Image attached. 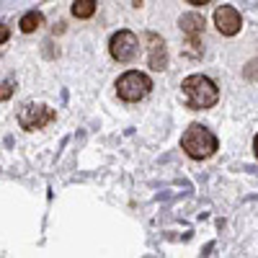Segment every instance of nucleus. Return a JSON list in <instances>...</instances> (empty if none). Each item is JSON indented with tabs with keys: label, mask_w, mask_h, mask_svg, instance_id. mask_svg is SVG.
Returning <instances> with one entry per match:
<instances>
[{
	"label": "nucleus",
	"mask_w": 258,
	"mask_h": 258,
	"mask_svg": "<svg viewBox=\"0 0 258 258\" xmlns=\"http://www.w3.org/2000/svg\"><path fill=\"white\" fill-rule=\"evenodd\" d=\"M147 41L153 47H150V68L153 70H165V44H163V39H158L155 34H150Z\"/></svg>",
	"instance_id": "nucleus-7"
},
{
	"label": "nucleus",
	"mask_w": 258,
	"mask_h": 258,
	"mask_svg": "<svg viewBox=\"0 0 258 258\" xmlns=\"http://www.w3.org/2000/svg\"><path fill=\"white\" fill-rule=\"evenodd\" d=\"M13 80L11 78H6V75H0V101H8L11 96H13Z\"/></svg>",
	"instance_id": "nucleus-11"
},
{
	"label": "nucleus",
	"mask_w": 258,
	"mask_h": 258,
	"mask_svg": "<svg viewBox=\"0 0 258 258\" xmlns=\"http://www.w3.org/2000/svg\"><path fill=\"white\" fill-rule=\"evenodd\" d=\"M253 150H255V155H258V135H255V140H253Z\"/></svg>",
	"instance_id": "nucleus-14"
},
{
	"label": "nucleus",
	"mask_w": 258,
	"mask_h": 258,
	"mask_svg": "<svg viewBox=\"0 0 258 258\" xmlns=\"http://www.w3.org/2000/svg\"><path fill=\"white\" fill-rule=\"evenodd\" d=\"M214 26H217V31L222 36H235L243 26V18L232 6H222V8L214 11Z\"/></svg>",
	"instance_id": "nucleus-6"
},
{
	"label": "nucleus",
	"mask_w": 258,
	"mask_h": 258,
	"mask_svg": "<svg viewBox=\"0 0 258 258\" xmlns=\"http://www.w3.org/2000/svg\"><path fill=\"white\" fill-rule=\"evenodd\" d=\"M181 88H183L186 103L191 109H209V106H214L220 98L217 85H214V80H209L207 75H188L181 83Z\"/></svg>",
	"instance_id": "nucleus-1"
},
{
	"label": "nucleus",
	"mask_w": 258,
	"mask_h": 258,
	"mask_svg": "<svg viewBox=\"0 0 258 258\" xmlns=\"http://www.w3.org/2000/svg\"><path fill=\"white\" fill-rule=\"evenodd\" d=\"M96 13V0H75L73 3V16L75 18H91Z\"/></svg>",
	"instance_id": "nucleus-10"
},
{
	"label": "nucleus",
	"mask_w": 258,
	"mask_h": 258,
	"mask_svg": "<svg viewBox=\"0 0 258 258\" xmlns=\"http://www.w3.org/2000/svg\"><path fill=\"white\" fill-rule=\"evenodd\" d=\"M137 47H140V41H137V36L132 34V31H116L114 36H111V41H109V52H111V57L114 59H119V62H129L135 54H137Z\"/></svg>",
	"instance_id": "nucleus-5"
},
{
	"label": "nucleus",
	"mask_w": 258,
	"mask_h": 258,
	"mask_svg": "<svg viewBox=\"0 0 258 258\" xmlns=\"http://www.w3.org/2000/svg\"><path fill=\"white\" fill-rule=\"evenodd\" d=\"M41 24H44V16H41L39 11H29L24 18H21V31H24V34H31V31H36Z\"/></svg>",
	"instance_id": "nucleus-9"
},
{
	"label": "nucleus",
	"mask_w": 258,
	"mask_h": 258,
	"mask_svg": "<svg viewBox=\"0 0 258 258\" xmlns=\"http://www.w3.org/2000/svg\"><path fill=\"white\" fill-rule=\"evenodd\" d=\"M178 26L191 36V41L197 39L202 31H204V18L202 16H197V13H188V16H181V21H178Z\"/></svg>",
	"instance_id": "nucleus-8"
},
{
	"label": "nucleus",
	"mask_w": 258,
	"mask_h": 258,
	"mask_svg": "<svg viewBox=\"0 0 258 258\" xmlns=\"http://www.w3.org/2000/svg\"><path fill=\"white\" fill-rule=\"evenodd\" d=\"M8 36H11L8 26H6V24H0V44H6V41H8Z\"/></svg>",
	"instance_id": "nucleus-12"
},
{
	"label": "nucleus",
	"mask_w": 258,
	"mask_h": 258,
	"mask_svg": "<svg viewBox=\"0 0 258 258\" xmlns=\"http://www.w3.org/2000/svg\"><path fill=\"white\" fill-rule=\"evenodd\" d=\"M52 119H54V111L49 106H41V103H26L24 109L18 111V124L24 129H29V132L47 126Z\"/></svg>",
	"instance_id": "nucleus-4"
},
{
	"label": "nucleus",
	"mask_w": 258,
	"mask_h": 258,
	"mask_svg": "<svg viewBox=\"0 0 258 258\" xmlns=\"http://www.w3.org/2000/svg\"><path fill=\"white\" fill-rule=\"evenodd\" d=\"M186 3H191V6H207L209 0H186Z\"/></svg>",
	"instance_id": "nucleus-13"
},
{
	"label": "nucleus",
	"mask_w": 258,
	"mask_h": 258,
	"mask_svg": "<svg viewBox=\"0 0 258 258\" xmlns=\"http://www.w3.org/2000/svg\"><path fill=\"white\" fill-rule=\"evenodd\" d=\"M150 88H153V83H150V78L145 73H140V70H129V73H124L116 80L119 98H124L129 103H132V101H142L150 93Z\"/></svg>",
	"instance_id": "nucleus-3"
},
{
	"label": "nucleus",
	"mask_w": 258,
	"mask_h": 258,
	"mask_svg": "<svg viewBox=\"0 0 258 258\" xmlns=\"http://www.w3.org/2000/svg\"><path fill=\"white\" fill-rule=\"evenodd\" d=\"M181 147L186 150L188 158L207 160V158L214 155V150H217V137L202 124H191L183 132V137H181Z\"/></svg>",
	"instance_id": "nucleus-2"
}]
</instances>
